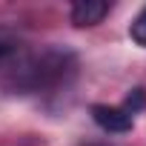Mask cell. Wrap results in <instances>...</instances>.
Instances as JSON below:
<instances>
[{
  "label": "cell",
  "instance_id": "cell-3",
  "mask_svg": "<svg viewBox=\"0 0 146 146\" xmlns=\"http://www.w3.org/2000/svg\"><path fill=\"white\" fill-rule=\"evenodd\" d=\"M23 54H26V49H23L20 35L15 29H9V26H0V72H3L6 78L12 75V69L23 60Z\"/></svg>",
  "mask_w": 146,
  "mask_h": 146
},
{
  "label": "cell",
  "instance_id": "cell-1",
  "mask_svg": "<svg viewBox=\"0 0 146 146\" xmlns=\"http://www.w3.org/2000/svg\"><path fill=\"white\" fill-rule=\"evenodd\" d=\"M72 63H75V57L69 52H60V49H46L40 54H29L26 52L23 60L12 69L9 83L15 89H20V92H37V89L60 83Z\"/></svg>",
  "mask_w": 146,
  "mask_h": 146
},
{
  "label": "cell",
  "instance_id": "cell-6",
  "mask_svg": "<svg viewBox=\"0 0 146 146\" xmlns=\"http://www.w3.org/2000/svg\"><path fill=\"white\" fill-rule=\"evenodd\" d=\"M129 37H132L137 46H146V9L132 20V26H129Z\"/></svg>",
  "mask_w": 146,
  "mask_h": 146
},
{
  "label": "cell",
  "instance_id": "cell-5",
  "mask_svg": "<svg viewBox=\"0 0 146 146\" xmlns=\"http://www.w3.org/2000/svg\"><path fill=\"white\" fill-rule=\"evenodd\" d=\"M143 106H146V92H143V89H132V92L126 95V100H123V109H126L132 117H135Z\"/></svg>",
  "mask_w": 146,
  "mask_h": 146
},
{
  "label": "cell",
  "instance_id": "cell-2",
  "mask_svg": "<svg viewBox=\"0 0 146 146\" xmlns=\"http://www.w3.org/2000/svg\"><path fill=\"white\" fill-rule=\"evenodd\" d=\"M92 117L95 123L103 129V132H112V135H123L135 126V117L123 109V106H106V103H95L92 106Z\"/></svg>",
  "mask_w": 146,
  "mask_h": 146
},
{
  "label": "cell",
  "instance_id": "cell-4",
  "mask_svg": "<svg viewBox=\"0 0 146 146\" xmlns=\"http://www.w3.org/2000/svg\"><path fill=\"white\" fill-rule=\"evenodd\" d=\"M109 15V3L103 0H78L75 6H72L69 17L78 29H89V26H98L103 17Z\"/></svg>",
  "mask_w": 146,
  "mask_h": 146
}]
</instances>
